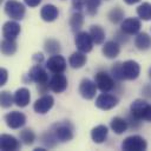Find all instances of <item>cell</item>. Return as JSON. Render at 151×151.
Instances as JSON below:
<instances>
[{"mask_svg": "<svg viewBox=\"0 0 151 151\" xmlns=\"http://www.w3.org/2000/svg\"><path fill=\"white\" fill-rule=\"evenodd\" d=\"M107 133H109V130H107V127L105 125H97L91 131V138H92V140L94 143L101 144V143H104L106 140Z\"/></svg>", "mask_w": 151, "mask_h": 151, "instance_id": "cell-21", "label": "cell"}, {"mask_svg": "<svg viewBox=\"0 0 151 151\" xmlns=\"http://www.w3.org/2000/svg\"><path fill=\"white\" fill-rule=\"evenodd\" d=\"M31 93L26 87H20L14 92V104L19 107H25L29 104Z\"/></svg>", "mask_w": 151, "mask_h": 151, "instance_id": "cell-18", "label": "cell"}, {"mask_svg": "<svg viewBox=\"0 0 151 151\" xmlns=\"http://www.w3.org/2000/svg\"><path fill=\"white\" fill-rule=\"evenodd\" d=\"M83 24H84V15H83V13L80 11H77L76 13H73L71 15L70 27L74 33H78L80 31V28L83 27Z\"/></svg>", "mask_w": 151, "mask_h": 151, "instance_id": "cell-26", "label": "cell"}, {"mask_svg": "<svg viewBox=\"0 0 151 151\" xmlns=\"http://www.w3.org/2000/svg\"><path fill=\"white\" fill-rule=\"evenodd\" d=\"M130 112L140 120L151 123V104L144 99H136L130 105Z\"/></svg>", "mask_w": 151, "mask_h": 151, "instance_id": "cell-3", "label": "cell"}, {"mask_svg": "<svg viewBox=\"0 0 151 151\" xmlns=\"http://www.w3.org/2000/svg\"><path fill=\"white\" fill-rule=\"evenodd\" d=\"M5 13L13 20H21L25 17V6L15 0H8L5 4Z\"/></svg>", "mask_w": 151, "mask_h": 151, "instance_id": "cell-5", "label": "cell"}, {"mask_svg": "<svg viewBox=\"0 0 151 151\" xmlns=\"http://www.w3.org/2000/svg\"><path fill=\"white\" fill-rule=\"evenodd\" d=\"M46 68L52 73H63L66 70V60L60 54H53L46 61Z\"/></svg>", "mask_w": 151, "mask_h": 151, "instance_id": "cell-10", "label": "cell"}, {"mask_svg": "<svg viewBox=\"0 0 151 151\" xmlns=\"http://www.w3.org/2000/svg\"><path fill=\"white\" fill-rule=\"evenodd\" d=\"M28 79L33 83H35L38 85V90L40 93H46L47 90H50V85H48V74L46 72V70L40 65L37 64L34 65L29 72H28Z\"/></svg>", "mask_w": 151, "mask_h": 151, "instance_id": "cell-1", "label": "cell"}, {"mask_svg": "<svg viewBox=\"0 0 151 151\" xmlns=\"http://www.w3.org/2000/svg\"><path fill=\"white\" fill-rule=\"evenodd\" d=\"M67 78L61 73H54L48 81L50 90L55 93H61L67 88Z\"/></svg>", "mask_w": 151, "mask_h": 151, "instance_id": "cell-14", "label": "cell"}, {"mask_svg": "<svg viewBox=\"0 0 151 151\" xmlns=\"http://www.w3.org/2000/svg\"><path fill=\"white\" fill-rule=\"evenodd\" d=\"M111 74H112V77H113L116 80H118V81L124 80L123 71H122V63L118 61V63H116V64L112 65V67H111Z\"/></svg>", "mask_w": 151, "mask_h": 151, "instance_id": "cell-35", "label": "cell"}, {"mask_svg": "<svg viewBox=\"0 0 151 151\" xmlns=\"http://www.w3.org/2000/svg\"><path fill=\"white\" fill-rule=\"evenodd\" d=\"M59 15V11L58 8L54 6V5H51V4H47L45 5L41 11H40V17L44 21L46 22H52L54 21Z\"/></svg>", "mask_w": 151, "mask_h": 151, "instance_id": "cell-20", "label": "cell"}, {"mask_svg": "<svg viewBox=\"0 0 151 151\" xmlns=\"http://www.w3.org/2000/svg\"><path fill=\"white\" fill-rule=\"evenodd\" d=\"M101 4V0H87L86 1V13L91 17L96 15L98 12V8Z\"/></svg>", "mask_w": 151, "mask_h": 151, "instance_id": "cell-34", "label": "cell"}, {"mask_svg": "<svg viewBox=\"0 0 151 151\" xmlns=\"http://www.w3.org/2000/svg\"><path fill=\"white\" fill-rule=\"evenodd\" d=\"M14 103V96H12L8 91H1L0 94V104L4 109H8Z\"/></svg>", "mask_w": 151, "mask_h": 151, "instance_id": "cell-33", "label": "cell"}, {"mask_svg": "<svg viewBox=\"0 0 151 151\" xmlns=\"http://www.w3.org/2000/svg\"><path fill=\"white\" fill-rule=\"evenodd\" d=\"M7 79H8V72H7L6 68L2 67L0 70V86H4L7 81Z\"/></svg>", "mask_w": 151, "mask_h": 151, "instance_id": "cell-38", "label": "cell"}, {"mask_svg": "<svg viewBox=\"0 0 151 151\" xmlns=\"http://www.w3.org/2000/svg\"><path fill=\"white\" fill-rule=\"evenodd\" d=\"M97 85L94 81H92L91 79L88 78H84L80 84H79V94L84 98V99H92L94 98L96 96V92H97Z\"/></svg>", "mask_w": 151, "mask_h": 151, "instance_id": "cell-13", "label": "cell"}, {"mask_svg": "<svg viewBox=\"0 0 151 151\" xmlns=\"http://www.w3.org/2000/svg\"><path fill=\"white\" fill-rule=\"evenodd\" d=\"M6 125L11 129H20L26 124V116L22 112L19 111H12L8 112L7 114H5L4 117Z\"/></svg>", "mask_w": 151, "mask_h": 151, "instance_id": "cell-9", "label": "cell"}, {"mask_svg": "<svg viewBox=\"0 0 151 151\" xmlns=\"http://www.w3.org/2000/svg\"><path fill=\"white\" fill-rule=\"evenodd\" d=\"M149 78H150V79H151V67H150V68H149Z\"/></svg>", "mask_w": 151, "mask_h": 151, "instance_id": "cell-44", "label": "cell"}, {"mask_svg": "<svg viewBox=\"0 0 151 151\" xmlns=\"http://www.w3.org/2000/svg\"><path fill=\"white\" fill-rule=\"evenodd\" d=\"M126 120H127L129 127H131V129H133V130H134V129H138V127L140 126V122H139L140 119H138L137 117H134L132 113L127 117V119H126Z\"/></svg>", "mask_w": 151, "mask_h": 151, "instance_id": "cell-36", "label": "cell"}, {"mask_svg": "<svg viewBox=\"0 0 151 151\" xmlns=\"http://www.w3.org/2000/svg\"><path fill=\"white\" fill-rule=\"evenodd\" d=\"M86 55L84 52L81 51H78V52H73L71 55H70V59H68V64L72 68H81L85 64H86Z\"/></svg>", "mask_w": 151, "mask_h": 151, "instance_id": "cell-23", "label": "cell"}, {"mask_svg": "<svg viewBox=\"0 0 151 151\" xmlns=\"http://www.w3.org/2000/svg\"><path fill=\"white\" fill-rule=\"evenodd\" d=\"M51 131L59 142L66 143L73 138V125L68 120L57 122L51 126Z\"/></svg>", "mask_w": 151, "mask_h": 151, "instance_id": "cell-2", "label": "cell"}, {"mask_svg": "<svg viewBox=\"0 0 151 151\" xmlns=\"http://www.w3.org/2000/svg\"><path fill=\"white\" fill-rule=\"evenodd\" d=\"M90 35L92 37V40L94 44L99 45V44H103L104 40H105V31L101 26L99 25H92L90 27Z\"/></svg>", "mask_w": 151, "mask_h": 151, "instance_id": "cell-25", "label": "cell"}, {"mask_svg": "<svg viewBox=\"0 0 151 151\" xmlns=\"http://www.w3.org/2000/svg\"><path fill=\"white\" fill-rule=\"evenodd\" d=\"M140 0H124V2L125 4H127V5H133V4H137V2H139Z\"/></svg>", "mask_w": 151, "mask_h": 151, "instance_id": "cell-42", "label": "cell"}, {"mask_svg": "<svg viewBox=\"0 0 151 151\" xmlns=\"http://www.w3.org/2000/svg\"><path fill=\"white\" fill-rule=\"evenodd\" d=\"M142 93L145 98L151 99V84H146L143 88H142Z\"/></svg>", "mask_w": 151, "mask_h": 151, "instance_id": "cell-39", "label": "cell"}, {"mask_svg": "<svg viewBox=\"0 0 151 151\" xmlns=\"http://www.w3.org/2000/svg\"><path fill=\"white\" fill-rule=\"evenodd\" d=\"M19 138L25 145H32L35 140V134L31 129H24L22 131H20Z\"/></svg>", "mask_w": 151, "mask_h": 151, "instance_id": "cell-32", "label": "cell"}, {"mask_svg": "<svg viewBox=\"0 0 151 151\" xmlns=\"http://www.w3.org/2000/svg\"><path fill=\"white\" fill-rule=\"evenodd\" d=\"M25 1V4L27 5V6H29V7H37L40 2H41V0H24Z\"/></svg>", "mask_w": 151, "mask_h": 151, "instance_id": "cell-40", "label": "cell"}, {"mask_svg": "<svg viewBox=\"0 0 151 151\" xmlns=\"http://www.w3.org/2000/svg\"><path fill=\"white\" fill-rule=\"evenodd\" d=\"M20 33V25L14 21V20H9L6 21L2 26V35L6 39H11V40H15V38L19 35Z\"/></svg>", "mask_w": 151, "mask_h": 151, "instance_id": "cell-17", "label": "cell"}, {"mask_svg": "<svg viewBox=\"0 0 151 151\" xmlns=\"http://www.w3.org/2000/svg\"><path fill=\"white\" fill-rule=\"evenodd\" d=\"M137 14L142 20L149 21L151 20V4L150 2H143L137 7Z\"/></svg>", "mask_w": 151, "mask_h": 151, "instance_id": "cell-29", "label": "cell"}, {"mask_svg": "<svg viewBox=\"0 0 151 151\" xmlns=\"http://www.w3.org/2000/svg\"><path fill=\"white\" fill-rule=\"evenodd\" d=\"M15 51H17V42L14 40L4 38V40L1 41V52H2V54L12 55V54L15 53Z\"/></svg>", "mask_w": 151, "mask_h": 151, "instance_id": "cell-28", "label": "cell"}, {"mask_svg": "<svg viewBox=\"0 0 151 151\" xmlns=\"http://www.w3.org/2000/svg\"><path fill=\"white\" fill-rule=\"evenodd\" d=\"M124 15H125V12H124L120 7H114V8H112V9L109 12L107 18H109V20H110L111 22H113V24H119V22H122V21L124 20Z\"/></svg>", "mask_w": 151, "mask_h": 151, "instance_id": "cell-30", "label": "cell"}, {"mask_svg": "<svg viewBox=\"0 0 151 151\" xmlns=\"http://www.w3.org/2000/svg\"><path fill=\"white\" fill-rule=\"evenodd\" d=\"M21 146L20 142L14 137V136H11V134H1L0 137V147L2 151H15V150H19Z\"/></svg>", "mask_w": 151, "mask_h": 151, "instance_id": "cell-15", "label": "cell"}, {"mask_svg": "<svg viewBox=\"0 0 151 151\" xmlns=\"http://www.w3.org/2000/svg\"><path fill=\"white\" fill-rule=\"evenodd\" d=\"M34 151H45V149L44 147H35Z\"/></svg>", "mask_w": 151, "mask_h": 151, "instance_id": "cell-43", "label": "cell"}, {"mask_svg": "<svg viewBox=\"0 0 151 151\" xmlns=\"http://www.w3.org/2000/svg\"><path fill=\"white\" fill-rule=\"evenodd\" d=\"M94 83L97 85V87L101 91V92H110L114 88V80L113 78L107 74L105 71H99L94 74Z\"/></svg>", "mask_w": 151, "mask_h": 151, "instance_id": "cell-6", "label": "cell"}, {"mask_svg": "<svg viewBox=\"0 0 151 151\" xmlns=\"http://www.w3.org/2000/svg\"><path fill=\"white\" fill-rule=\"evenodd\" d=\"M44 48H45V51H46L48 54H51V55H53V54H59L60 51H61L60 44H59V41L55 40V39H46L45 45H44Z\"/></svg>", "mask_w": 151, "mask_h": 151, "instance_id": "cell-27", "label": "cell"}, {"mask_svg": "<svg viewBox=\"0 0 151 151\" xmlns=\"http://www.w3.org/2000/svg\"><path fill=\"white\" fill-rule=\"evenodd\" d=\"M146 147H147L146 140L138 134L129 136L122 143V149L125 151H144L146 150Z\"/></svg>", "mask_w": 151, "mask_h": 151, "instance_id": "cell-4", "label": "cell"}, {"mask_svg": "<svg viewBox=\"0 0 151 151\" xmlns=\"http://www.w3.org/2000/svg\"><path fill=\"white\" fill-rule=\"evenodd\" d=\"M33 60H34V61H37L38 64H40V63L44 60V55H42L41 53H37V54H34V55H33Z\"/></svg>", "mask_w": 151, "mask_h": 151, "instance_id": "cell-41", "label": "cell"}, {"mask_svg": "<svg viewBox=\"0 0 151 151\" xmlns=\"http://www.w3.org/2000/svg\"><path fill=\"white\" fill-rule=\"evenodd\" d=\"M74 42H76V46L79 51L84 52V53H87L92 50L93 47V40H92V37L90 35V33L87 32H83V31H79L77 34H76V38H74Z\"/></svg>", "mask_w": 151, "mask_h": 151, "instance_id": "cell-8", "label": "cell"}, {"mask_svg": "<svg viewBox=\"0 0 151 151\" xmlns=\"http://www.w3.org/2000/svg\"><path fill=\"white\" fill-rule=\"evenodd\" d=\"M87 0H72V6L76 11H81L86 6Z\"/></svg>", "mask_w": 151, "mask_h": 151, "instance_id": "cell-37", "label": "cell"}, {"mask_svg": "<svg viewBox=\"0 0 151 151\" xmlns=\"http://www.w3.org/2000/svg\"><path fill=\"white\" fill-rule=\"evenodd\" d=\"M134 46L137 50L139 51H146L151 47V37L143 32V33H138L136 39H134Z\"/></svg>", "mask_w": 151, "mask_h": 151, "instance_id": "cell-22", "label": "cell"}, {"mask_svg": "<svg viewBox=\"0 0 151 151\" xmlns=\"http://www.w3.org/2000/svg\"><path fill=\"white\" fill-rule=\"evenodd\" d=\"M53 104H54V98L50 94H44L42 97H40L34 101L33 110L39 114H45L53 107Z\"/></svg>", "mask_w": 151, "mask_h": 151, "instance_id": "cell-12", "label": "cell"}, {"mask_svg": "<svg viewBox=\"0 0 151 151\" xmlns=\"http://www.w3.org/2000/svg\"><path fill=\"white\" fill-rule=\"evenodd\" d=\"M142 25H140V20L137 18H127L124 19L122 21L120 25V29L123 32H125L126 34H138L139 29H140Z\"/></svg>", "mask_w": 151, "mask_h": 151, "instance_id": "cell-16", "label": "cell"}, {"mask_svg": "<svg viewBox=\"0 0 151 151\" xmlns=\"http://www.w3.org/2000/svg\"><path fill=\"white\" fill-rule=\"evenodd\" d=\"M110 126H111V130L117 133V134H122L124 133L127 127H129V124H127V120L122 118V117H114L112 118L111 123H110Z\"/></svg>", "mask_w": 151, "mask_h": 151, "instance_id": "cell-24", "label": "cell"}, {"mask_svg": "<svg viewBox=\"0 0 151 151\" xmlns=\"http://www.w3.org/2000/svg\"><path fill=\"white\" fill-rule=\"evenodd\" d=\"M103 51V54L109 58V59H114L116 57H118L119 52H120V46H119V42L116 41V40H110V41H106L101 48Z\"/></svg>", "mask_w": 151, "mask_h": 151, "instance_id": "cell-19", "label": "cell"}, {"mask_svg": "<svg viewBox=\"0 0 151 151\" xmlns=\"http://www.w3.org/2000/svg\"><path fill=\"white\" fill-rule=\"evenodd\" d=\"M40 140H41V143H42L46 147H48V149L54 147V146L57 145V143H58V139L55 138V136L53 134L52 131L44 132V133L40 136Z\"/></svg>", "mask_w": 151, "mask_h": 151, "instance_id": "cell-31", "label": "cell"}, {"mask_svg": "<svg viewBox=\"0 0 151 151\" xmlns=\"http://www.w3.org/2000/svg\"><path fill=\"white\" fill-rule=\"evenodd\" d=\"M122 71L123 77L126 80H134L139 77L140 73V66L134 60H126L122 63Z\"/></svg>", "mask_w": 151, "mask_h": 151, "instance_id": "cell-7", "label": "cell"}, {"mask_svg": "<svg viewBox=\"0 0 151 151\" xmlns=\"http://www.w3.org/2000/svg\"><path fill=\"white\" fill-rule=\"evenodd\" d=\"M117 105H118V98L113 94H109L105 92L99 94L96 99V106L100 110H104V111L111 110Z\"/></svg>", "mask_w": 151, "mask_h": 151, "instance_id": "cell-11", "label": "cell"}]
</instances>
